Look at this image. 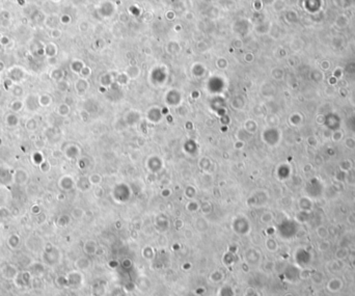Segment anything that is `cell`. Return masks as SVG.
<instances>
[{
    "instance_id": "obj_2",
    "label": "cell",
    "mask_w": 355,
    "mask_h": 296,
    "mask_svg": "<svg viewBox=\"0 0 355 296\" xmlns=\"http://www.w3.org/2000/svg\"><path fill=\"white\" fill-rule=\"evenodd\" d=\"M329 270L332 272H338L341 270H343L344 268V261H341V260H335V261H332L331 263H329Z\"/></svg>"
},
{
    "instance_id": "obj_1",
    "label": "cell",
    "mask_w": 355,
    "mask_h": 296,
    "mask_svg": "<svg viewBox=\"0 0 355 296\" xmlns=\"http://www.w3.org/2000/svg\"><path fill=\"white\" fill-rule=\"evenodd\" d=\"M344 288V282L341 278L334 276L326 283V289L330 293H338Z\"/></svg>"
},
{
    "instance_id": "obj_3",
    "label": "cell",
    "mask_w": 355,
    "mask_h": 296,
    "mask_svg": "<svg viewBox=\"0 0 355 296\" xmlns=\"http://www.w3.org/2000/svg\"><path fill=\"white\" fill-rule=\"evenodd\" d=\"M317 235L319 237L321 238V239H327V237L329 236V231H328V229L326 227H324V226H320L317 229Z\"/></svg>"
},
{
    "instance_id": "obj_5",
    "label": "cell",
    "mask_w": 355,
    "mask_h": 296,
    "mask_svg": "<svg viewBox=\"0 0 355 296\" xmlns=\"http://www.w3.org/2000/svg\"><path fill=\"white\" fill-rule=\"evenodd\" d=\"M318 248L320 252H327V250L330 248V243H329V241H327L326 239L322 240L320 244H319Z\"/></svg>"
},
{
    "instance_id": "obj_4",
    "label": "cell",
    "mask_w": 355,
    "mask_h": 296,
    "mask_svg": "<svg viewBox=\"0 0 355 296\" xmlns=\"http://www.w3.org/2000/svg\"><path fill=\"white\" fill-rule=\"evenodd\" d=\"M348 255H349V252H348V249L347 248H343V247L338 248L337 250V253H335V257H337V259L338 260H341V261H344V260L348 257Z\"/></svg>"
}]
</instances>
